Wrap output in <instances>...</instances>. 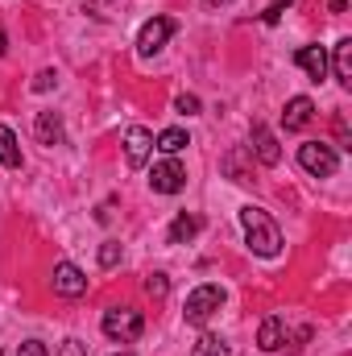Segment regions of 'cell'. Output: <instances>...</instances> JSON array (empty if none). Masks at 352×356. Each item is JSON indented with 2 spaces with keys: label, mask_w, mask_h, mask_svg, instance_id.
Here are the masks:
<instances>
[{
  "label": "cell",
  "mask_w": 352,
  "mask_h": 356,
  "mask_svg": "<svg viewBox=\"0 0 352 356\" xmlns=\"http://www.w3.org/2000/svg\"><path fill=\"white\" fill-rule=\"evenodd\" d=\"M186 145H191V141H186L182 129H166V133L158 137V149H162V154H178V149H186Z\"/></svg>",
  "instance_id": "17"
},
{
  "label": "cell",
  "mask_w": 352,
  "mask_h": 356,
  "mask_svg": "<svg viewBox=\"0 0 352 356\" xmlns=\"http://www.w3.org/2000/svg\"><path fill=\"white\" fill-rule=\"evenodd\" d=\"M116 356H133V353H116Z\"/></svg>",
  "instance_id": "26"
},
{
  "label": "cell",
  "mask_w": 352,
  "mask_h": 356,
  "mask_svg": "<svg viewBox=\"0 0 352 356\" xmlns=\"http://www.w3.org/2000/svg\"><path fill=\"white\" fill-rule=\"evenodd\" d=\"M141 327H145V319H141V311H133V307H112V311H104V336L116 340V344H133V340L141 336Z\"/></svg>",
  "instance_id": "2"
},
{
  "label": "cell",
  "mask_w": 352,
  "mask_h": 356,
  "mask_svg": "<svg viewBox=\"0 0 352 356\" xmlns=\"http://www.w3.org/2000/svg\"><path fill=\"white\" fill-rule=\"evenodd\" d=\"M0 166H8V170L21 166V149H17V137L8 124H0Z\"/></svg>",
  "instance_id": "15"
},
{
  "label": "cell",
  "mask_w": 352,
  "mask_h": 356,
  "mask_svg": "<svg viewBox=\"0 0 352 356\" xmlns=\"http://www.w3.org/2000/svg\"><path fill=\"white\" fill-rule=\"evenodd\" d=\"M150 149H154L150 129H129V133H125V158H129V166H133V170L150 162Z\"/></svg>",
  "instance_id": "8"
},
{
  "label": "cell",
  "mask_w": 352,
  "mask_h": 356,
  "mask_svg": "<svg viewBox=\"0 0 352 356\" xmlns=\"http://www.w3.org/2000/svg\"><path fill=\"white\" fill-rule=\"evenodd\" d=\"M253 154L262 158L265 166H278V158H282V149H278V137H273L265 124H253Z\"/></svg>",
  "instance_id": "11"
},
{
  "label": "cell",
  "mask_w": 352,
  "mask_h": 356,
  "mask_svg": "<svg viewBox=\"0 0 352 356\" xmlns=\"http://www.w3.org/2000/svg\"><path fill=\"white\" fill-rule=\"evenodd\" d=\"M54 88V71H42L38 79H33V91H50Z\"/></svg>",
  "instance_id": "24"
},
{
  "label": "cell",
  "mask_w": 352,
  "mask_h": 356,
  "mask_svg": "<svg viewBox=\"0 0 352 356\" xmlns=\"http://www.w3.org/2000/svg\"><path fill=\"white\" fill-rule=\"evenodd\" d=\"M150 186H154L158 195H178V191L186 186V170L178 166L175 158H166V162H158V166H154V175H150Z\"/></svg>",
  "instance_id": "6"
},
{
  "label": "cell",
  "mask_w": 352,
  "mask_h": 356,
  "mask_svg": "<svg viewBox=\"0 0 352 356\" xmlns=\"http://www.w3.org/2000/svg\"><path fill=\"white\" fill-rule=\"evenodd\" d=\"M298 162H303V170L315 178H332L336 175V149L332 145H323V141H307V145H298Z\"/></svg>",
  "instance_id": "4"
},
{
  "label": "cell",
  "mask_w": 352,
  "mask_h": 356,
  "mask_svg": "<svg viewBox=\"0 0 352 356\" xmlns=\"http://www.w3.org/2000/svg\"><path fill=\"white\" fill-rule=\"evenodd\" d=\"M38 141H42V145H58V141H63V120H58V112H38Z\"/></svg>",
  "instance_id": "14"
},
{
  "label": "cell",
  "mask_w": 352,
  "mask_h": 356,
  "mask_svg": "<svg viewBox=\"0 0 352 356\" xmlns=\"http://www.w3.org/2000/svg\"><path fill=\"white\" fill-rule=\"evenodd\" d=\"M145 290H150L154 298H166V290H170V282H166V273H150V277H145Z\"/></svg>",
  "instance_id": "19"
},
{
  "label": "cell",
  "mask_w": 352,
  "mask_h": 356,
  "mask_svg": "<svg viewBox=\"0 0 352 356\" xmlns=\"http://www.w3.org/2000/svg\"><path fill=\"white\" fill-rule=\"evenodd\" d=\"M175 108L191 116V112H199V99H195V95H178V99H175Z\"/></svg>",
  "instance_id": "22"
},
{
  "label": "cell",
  "mask_w": 352,
  "mask_h": 356,
  "mask_svg": "<svg viewBox=\"0 0 352 356\" xmlns=\"http://www.w3.org/2000/svg\"><path fill=\"white\" fill-rule=\"evenodd\" d=\"M282 336H286V319L282 315H269L262 323V332H257V344H262L265 353H278L282 348Z\"/></svg>",
  "instance_id": "12"
},
{
  "label": "cell",
  "mask_w": 352,
  "mask_h": 356,
  "mask_svg": "<svg viewBox=\"0 0 352 356\" xmlns=\"http://www.w3.org/2000/svg\"><path fill=\"white\" fill-rule=\"evenodd\" d=\"M54 290H58L63 298H79V294H88V277H83V269L71 266V261L54 266Z\"/></svg>",
  "instance_id": "7"
},
{
  "label": "cell",
  "mask_w": 352,
  "mask_h": 356,
  "mask_svg": "<svg viewBox=\"0 0 352 356\" xmlns=\"http://www.w3.org/2000/svg\"><path fill=\"white\" fill-rule=\"evenodd\" d=\"M220 302H224V290L220 286H195L191 294H186V323H207L216 311H220Z\"/></svg>",
  "instance_id": "3"
},
{
  "label": "cell",
  "mask_w": 352,
  "mask_h": 356,
  "mask_svg": "<svg viewBox=\"0 0 352 356\" xmlns=\"http://www.w3.org/2000/svg\"><path fill=\"white\" fill-rule=\"evenodd\" d=\"M294 63H298L315 83H319V79H328V50H323V46H303V50L294 54Z\"/></svg>",
  "instance_id": "9"
},
{
  "label": "cell",
  "mask_w": 352,
  "mask_h": 356,
  "mask_svg": "<svg viewBox=\"0 0 352 356\" xmlns=\"http://www.w3.org/2000/svg\"><path fill=\"white\" fill-rule=\"evenodd\" d=\"M58 356H88V348H83L79 340H67V344L58 348Z\"/></svg>",
  "instance_id": "23"
},
{
  "label": "cell",
  "mask_w": 352,
  "mask_h": 356,
  "mask_svg": "<svg viewBox=\"0 0 352 356\" xmlns=\"http://www.w3.org/2000/svg\"><path fill=\"white\" fill-rule=\"evenodd\" d=\"M207 4H216V8H220V4H228V0H207Z\"/></svg>",
  "instance_id": "25"
},
{
  "label": "cell",
  "mask_w": 352,
  "mask_h": 356,
  "mask_svg": "<svg viewBox=\"0 0 352 356\" xmlns=\"http://www.w3.org/2000/svg\"><path fill=\"white\" fill-rule=\"evenodd\" d=\"M17 356H50V353H46V344H42V340H25V344L17 348Z\"/></svg>",
  "instance_id": "21"
},
{
  "label": "cell",
  "mask_w": 352,
  "mask_h": 356,
  "mask_svg": "<svg viewBox=\"0 0 352 356\" xmlns=\"http://www.w3.org/2000/svg\"><path fill=\"white\" fill-rule=\"evenodd\" d=\"M191 356H228V348H224V340L220 336H203L199 344H195V353Z\"/></svg>",
  "instance_id": "18"
},
{
  "label": "cell",
  "mask_w": 352,
  "mask_h": 356,
  "mask_svg": "<svg viewBox=\"0 0 352 356\" xmlns=\"http://www.w3.org/2000/svg\"><path fill=\"white\" fill-rule=\"evenodd\" d=\"M241 224H245V241H249L253 253H262V257H278L282 253V232H278V224L265 216L262 207H241Z\"/></svg>",
  "instance_id": "1"
},
{
  "label": "cell",
  "mask_w": 352,
  "mask_h": 356,
  "mask_svg": "<svg viewBox=\"0 0 352 356\" xmlns=\"http://www.w3.org/2000/svg\"><path fill=\"white\" fill-rule=\"evenodd\" d=\"M116 261H120V245H112V241H108V245H104V249H99V266H116Z\"/></svg>",
  "instance_id": "20"
},
{
  "label": "cell",
  "mask_w": 352,
  "mask_h": 356,
  "mask_svg": "<svg viewBox=\"0 0 352 356\" xmlns=\"http://www.w3.org/2000/svg\"><path fill=\"white\" fill-rule=\"evenodd\" d=\"M199 228H203V220H199L195 211H178L175 224H170V245H182V241H191Z\"/></svg>",
  "instance_id": "13"
},
{
  "label": "cell",
  "mask_w": 352,
  "mask_h": 356,
  "mask_svg": "<svg viewBox=\"0 0 352 356\" xmlns=\"http://www.w3.org/2000/svg\"><path fill=\"white\" fill-rule=\"evenodd\" d=\"M336 79L352 88V38H344L340 46H336Z\"/></svg>",
  "instance_id": "16"
},
{
  "label": "cell",
  "mask_w": 352,
  "mask_h": 356,
  "mask_svg": "<svg viewBox=\"0 0 352 356\" xmlns=\"http://www.w3.org/2000/svg\"><path fill=\"white\" fill-rule=\"evenodd\" d=\"M311 116H315V104H311L307 95H294V99L286 104V112H282V124L294 133V129H307V124H311Z\"/></svg>",
  "instance_id": "10"
},
{
  "label": "cell",
  "mask_w": 352,
  "mask_h": 356,
  "mask_svg": "<svg viewBox=\"0 0 352 356\" xmlns=\"http://www.w3.org/2000/svg\"><path fill=\"white\" fill-rule=\"evenodd\" d=\"M175 33V21L170 17H154V21H145L141 25V38H137V50L150 58V54H158L162 46H166V38Z\"/></svg>",
  "instance_id": "5"
}]
</instances>
